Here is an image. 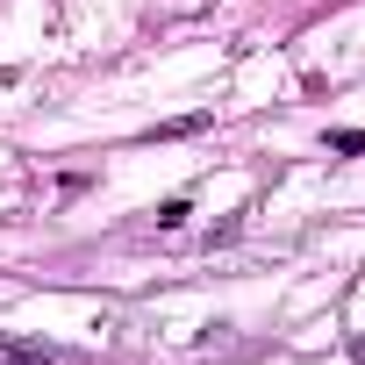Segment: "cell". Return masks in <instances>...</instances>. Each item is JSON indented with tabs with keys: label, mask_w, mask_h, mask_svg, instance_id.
<instances>
[{
	"label": "cell",
	"mask_w": 365,
	"mask_h": 365,
	"mask_svg": "<svg viewBox=\"0 0 365 365\" xmlns=\"http://www.w3.org/2000/svg\"><path fill=\"white\" fill-rule=\"evenodd\" d=\"M201 129H208V115H172V122H158L143 143H179V136H201Z\"/></svg>",
	"instance_id": "1"
},
{
	"label": "cell",
	"mask_w": 365,
	"mask_h": 365,
	"mask_svg": "<svg viewBox=\"0 0 365 365\" xmlns=\"http://www.w3.org/2000/svg\"><path fill=\"white\" fill-rule=\"evenodd\" d=\"M0 365H58L51 344H0Z\"/></svg>",
	"instance_id": "2"
},
{
	"label": "cell",
	"mask_w": 365,
	"mask_h": 365,
	"mask_svg": "<svg viewBox=\"0 0 365 365\" xmlns=\"http://www.w3.org/2000/svg\"><path fill=\"white\" fill-rule=\"evenodd\" d=\"M329 150H336V158H358V150H365V129H329Z\"/></svg>",
	"instance_id": "3"
}]
</instances>
